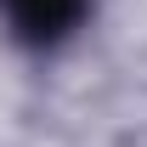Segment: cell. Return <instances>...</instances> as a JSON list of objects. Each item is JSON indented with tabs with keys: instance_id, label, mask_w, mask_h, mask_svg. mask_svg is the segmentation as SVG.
I'll use <instances>...</instances> for the list:
<instances>
[{
	"instance_id": "1",
	"label": "cell",
	"mask_w": 147,
	"mask_h": 147,
	"mask_svg": "<svg viewBox=\"0 0 147 147\" xmlns=\"http://www.w3.org/2000/svg\"><path fill=\"white\" fill-rule=\"evenodd\" d=\"M85 6L91 0H0V11H6V23L23 45H57L85 17Z\"/></svg>"
}]
</instances>
